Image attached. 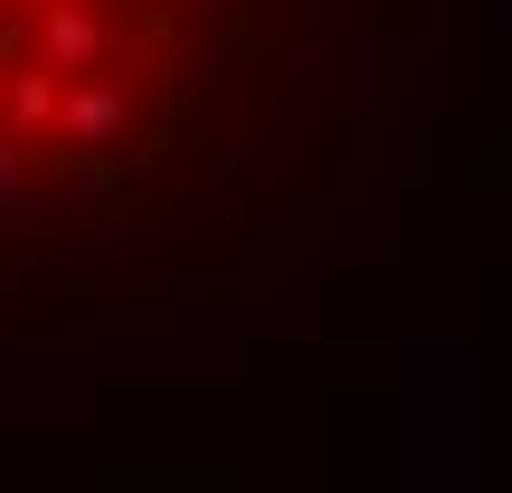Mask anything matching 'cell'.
<instances>
[{
  "label": "cell",
  "mask_w": 512,
  "mask_h": 493,
  "mask_svg": "<svg viewBox=\"0 0 512 493\" xmlns=\"http://www.w3.org/2000/svg\"><path fill=\"white\" fill-rule=\"evenodd\" d=\"M437 0H0V370L275 294L408 133Z\"/></svg>",
  "instance_id": "6da1fadb"
}]
</instances>
